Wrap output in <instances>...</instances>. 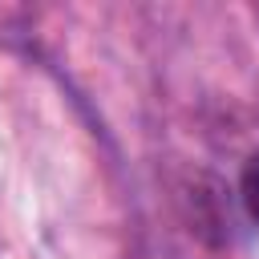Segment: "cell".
<instances>
[{
	"label": "cell",
	"instance_id": "6da1fadb",
	"mask_svg": "<svg viewBox=\"0 0 259 259\" xmlns=\"http://www.w3.org/2000/svg\"><path fill=\"white\" fill-rule=\"evenodd\" d=\"M239 190H243V206H247V214L259 223V154H251V158H247Z\"/></svg>",
	"mask_w": 259,
	"mask_h": 259
}]
</instances>
